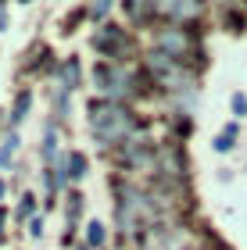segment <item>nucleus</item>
Returning a JSON list of instances; mask_svg holds the SVG:
<instances>
[{"mask_svg":"<svg viewBox=\"0 0 247 250\" xmlns=\"http://www.w3.org/2000/svg\"><path fill=\"white\" fill-rule=\"evenodd\" d=\"M90 125H93V132H97V140H118V136H126L133 132V118H129V111H122L115 104H93L90 107Z\"/></svg>","mask_w":247,"mask_h":250,"instance_id":"1","label":"nucleus"},{"mask_svg":"<svg viewBox=\"0 0 247 250\" xmlns=\"http://www.w3.org/2000/svg\"><path fill=\"white\" fill-rule=\"evenodd\" d=\"M15 146H18V140H15V136H11V140L4 143V150H0V165H7V161H11V154H15Z\"/></svg>","mask_w":247,"mask_h":250,"instance_id":"2","label":"nucleus"},{"mask_svg":"<svg viewBox=\"0 0 247 250\" xmlns=\"http://www.w3.org/2000/svg\"><path fill=\"white\" fill-rule=\"evenodd\" d=\"M83 172H86V161H83L79 154H72V172H68V175H72V179H79Z\"/></svg>","mask_w":247,"mask_h":250,"instance_id":"3","label":"nucleus"},{"mask_svg":"<svg viewBox=\"0 0 247 250\" xmlns=\"http://www.w3.org/2000/svg\"><path fill=\"white\" fill-rule=\"evenodd\" d=\"M100 240H104V225H90V243H100Z\"/></svg>","mask_w":247,"mask_h":250,"instance_id":"4","label":"nucleus"},{"mask_svg":"<svg viewBox=\"0 0 247 250\" xmlns=\"http://www.w3.org/2000/svg\"><path fill=\"white\" fill-rule=\"evenodd\" d=\"M18 214H22V218H25V214H32V197H25V200H22V208H18Z\"/></svg>","mask_w":247,"mask_h":250,"instance_id":"5","label":"nucleus"},{"mask_svg":"<svg viewBox=\"0 0 247 250\" xmlns=\"http://www.w3.org/2000/svg\"><path fill=\"white\" fill-rule=\"evenodd\" d=\"M0 197H4V183H0Z\"/></svg>","mask_w":247,"mask_h":250,"instance_id":"6","label":"nucleus"}]
</instances>
